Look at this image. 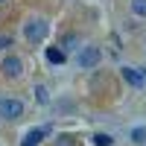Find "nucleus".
I'll use <instances>...</instances> for the list:
<instances>
[{"mask_svg":"<svg viewBox=\"0 0 146 146\" xmlns=\"http://www.w3.org/2000/svg\"><path fill=\"white\" fill-rule=\"evenodd\" d=\"M47 35H50V21L47 18H29L23 23V38L29 44H44Z\"/></svg>","mask_w":146,"mask_h":146,"instance_id":"obj_1","label":"nucleus"},{"mask_svg":"<svg viewBox=\"0 0 146 146\" xmlns=\"http://www.w3.org/2000/svg\"><path fill=\"white\" fill-rule=\"evenodd\" d=\"M0 117L3 120H21L23 117V100H15V96H0Z\"/></svg>","mask_w":146,"mask_h":146,"instance_id":"obj_2","label":"nucleus"},{"mask_svg":"<svg viewBox=\"0 0 146 146\" xmlns=\"http://www.w3.org/2000/svg\"><path fill=\"white\" fill-rule=\"evenodd\" d=\"M100 58H102V53H100V47H82L79 50V56H76V64L82 67V70H94L96 64H100Z\"/></svg>","mask_w":146,"mask_h":146,"instance_id":"obj_3","label":"nucleus"},{"mask_svg":"<svg viewBox=\"0 0 146 146\" xmlns=\"http://www.w3.org/2000/svg\"><path fill=\"white\" fill-rule=\"evenodd\" d=\"M0 73H3L6 79H21L23 76V58L21 56H6L3 62H0Z\"/></svg>","mask_w":146,"mask_h":146,"instance_id":"obj_4","label":"nucleus"},{"mask_svg":"<svg viewBox=\"0 0 146 146\" xmlns=\"http://www.w3.org/2000/svg\"><path fill=\"white\" fill-rule=\"evenodd\" d=\"M50 126H35V129H29L27 135H23V140H21V146H38L44 137H50Z\"/></svg>","mask_w":146,"mask_h":146,"instance_id":"obj_5","label":"nucleus"},{"mask_svg":"<svg viewBox=\"0 0 146 146\" xmlns=\"http://www.w3.org/2000/svg\"><path fill=\"white\" fill-rule=\"evenodd\" d=\"M120 73H123V79L131 85V88H146V73H143V70H137V67H123Z\"/></svg>","mask_w":146,"mask_h":146,"instance_id":"obj_6","label":"nucleus"},{"mask_svg":"<svg viewBox=\"0 0 146 146\" xmlns=\"http://www.w3.org/2000/svg\"><path fill=\"white\" fill-rule=\"evenodd\" d=\"M64 58H67V53L62 50V47H47V62L50 64H62Z\"/></svg>","mask_w":146,"mask_h":146,"instance_id":"obj_7","label":"nucleus"},{"mask_svg":"<svg viewBox=\"0 0 146 146\" xmlns=\"http://www.w3.org/2000/svg\"><path fill=\"white\" fill-rule=\"evenodd\" d=\"M91 140H94V146H111V143H114V137H111V135H105V131H96Z\"/></svg>","mask_w":146,"mask_h":146,"instance_id":"obj_8","label":"nucleus"},{"mask_svg":"<svg viewBox=\"0 0 146 146\" xmlns=\"http://www.w3.org/2000/svg\"><path fill=\"white\" fill-rule=\"evenodd\" d=\"M131 12L137 18H146V0H131Z\"/></svg>","mask_w":146,"mask_h":146,"instance_id":"obj_9","label":"nucleus"},{"mask_svg":"<svg viewBox=\"0 0 146 146\" xmlns=\"http://www.w3.org/2000/svg\"><path fill=\"white\" fill-rule=\"evenodd\" d=\"M35 100H38L41 105H44V102H50V91H47L44 85H38V88H35Z\"/></svg>","mask_w":146,"mask_h":146,"instance_id":"obj_10","label":"nucleus"},{"mask_svg":"<svg viewBox=\"0 0 146 146\" xmlns=\"http://www.w3.org/2000/svg\"><path fill=\"white\" fill-rule=\"evenodd\" d=\"M53 146H76V140H73V135H58Z\"/></svg>","mask_w":146,"mask_h":146,"instance_id":"obj_11","label":"nucleus"},{"mask_svg":"<svg viewBox=\"0 0 146 146\" xmlns=\"http://www.w3.org/2000/svg\"><path fill=\"white\" fill-rule=\"evenodd\" d=\"M131 140L135 143H146V129H135L131 131Z\"/></svg>","mask_w":146,"mask_h":146,"instance_id":"obj_12","label":"nucleus"},{"mask_svg":"<svg viewBox=\"0 0 146 146\" xmlns=\"http://www.w3.org/2000/svg\"><path fill=\"white\" fill-rule=\"evenodd\" d=\"M76 41H79L76 35H67V38L62 41V50H64V53H67V50H73V44H76Z\"/></svg>","mask_w":146,"mask_h":146,"instance_id":"obj_13","label":"nucleus"},{"mask_svg":"<svg viewBox=\"0 0 146 146\" xmlns=\"http://www.w3.org/2000/svg\"><path fill=\"white\" fill-rule=\"evenodd\" d=\"M6 47H12V38L9 35H0V50H6Z\"/></svg>","mask_w":146,"mask_h":146,"instance_id":"obj_14","label":"nucleus"},{"mask_svg":"<svg viewBox=\"0 0 146 146\" xmlns=\"http://www.w3.org/2000/svg\"><path fill=\"white\" fill-rule=\"evenodd\" d=\"M0 3H6V0H0Z\"/></svg>","mask_w":146,"mask_h":146,"instance_id":"obj_15","label":"nucleus"}]
</instances>
